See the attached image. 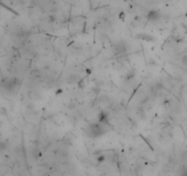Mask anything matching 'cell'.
Segmentation results:
<instances>
[{
	"mask_svg": "<svg viewBox=\"0 0 187 176\" xmlns=\"http://www.w3.org/2000/svg\"><path fill=\"white\" fill-rule=\"evenodd\" d=\"M161 18V13L158 10H151L148 12L147 20L150 21H157Z\"/></svg>",
	"mask_w": 187,
	"mask_h": 176,
	"instance_id": "7a4b0ae2",
	"label": "cell"
},
{
	"mask_svg": "<svg viewBox=\"0 0 187 176\" xmlns=\"http://www.w3.org/2000/svg\"><path fill=\"white\" fill-rule=\"evenodd\" d=\"M179 176H187V167H183V168H181Z\"/></svg>",
	"mask_w": 187,
	"mask_h": 176,
	"instance_id": "3957f363",
	"label": "cell"
},
{
	"mask_svg": "<svg viewBox=\"0 0 187 176\" xmlns=\"http://www.w3.org/2000/svg\"><path fill=\"white\" fill-rule=\"evenodd\" d=\"M182 63H183L184 65H186L187 66V54L186 55H184V56L182 58Z\"/></svg>",
	"mask_w": 187,
	"mask_h": 176,
	"instance_id": "277c9868",
	"label": "cell"
},
{
	"mask_svg": "<svg viewBox=\"0 0 187 176\" xmlns=\"http://www.w3.org/2000/svg\"><path fill=\"white\" fill-rule=\"evenodd\" d=\"M109 124H103V123H92L89 124L86 129V133L89 138L91 139H97L101 137L102 135L108 132V127Z\"/></svg>",
	"mask_w": 187,
	"mask_h": 176,
	"instance_id": "6da1fadb",
	"label": "cell"
}]
</instances>
